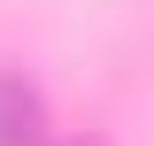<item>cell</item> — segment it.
<instances>
[{"mask_svg": "<svg viewBox=\"0 0 154 146\" xmlns=\"http://www.w3.org/2000/svg\"><path fill=\"white\" fill-rule=\"evenodd\" d=\"M38 131H46L38 92L23 85L16 69H0V146H38Z\"/></svg>", "mask_w": 154, "mask_h": 146, "instance_id": "cell-1", "label": "cell"}]
</instances>
